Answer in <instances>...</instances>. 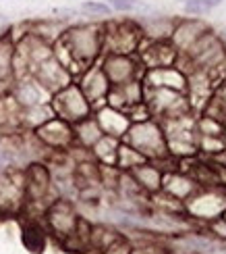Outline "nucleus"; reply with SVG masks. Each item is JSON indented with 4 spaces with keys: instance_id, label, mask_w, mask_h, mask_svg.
Masks as SVG:
<instances>
[{
    "instance_id": "obj_15",
    "label": "nucleus",
    "mask_w": 226,
    "mask_h": 254,
    "mask_svg": "<svg viewBox=\"0 0 226 254\" xmlns=\"http://www.w3.org/2000/svg\"><path fill=\"white\" fill-rule=\"evenodd\" d=\"M106 104H110L114 109H121L125 113H131L137 107L145 104V86L141 79H133L123 86H112L108 92Z\"/></svg>"
},
{
    "instance_id": "obj_13",
    "label": "nucleus",
    "mask_w": 226,
    "mask_h": 254,
    "mask_svg": "<svg viewBox=\"0 0 226 254\" xmlns=\"http://www.w3.org/2000/svg\"><path fill=\"white\" fill-rule=\"evenodd\" d=\"M8 92H10V96H13V100L19 104V109H29V107H38V104H46L52 98V94L31 75L15 77V83L10 86Z\"/></svg>"
},
{
    "instance_id": "obj_10",
    "label": "nucleus",
    "mask_w": 226,
    "mask_h": 254,
    "mask_svg": "<svg viewBox=\"0 0 226 254\" xmlns=\"http://www.w3.org/2000/svg\"><path fill=\"white\" fill-rule=\"evenodd\" d=\"M210 29L212 27L201 17H181V19H177L175 29H172V36L168 42L175 46L179 57H182V55H187Z\"/></svg>"
},
{
    "instance_id": "obj_20",
    "label": "nucleus",
    "mask_w": 226,
    "mask_h": 254,
    "mask_svg": "<svg viewBox=\"0 0 226 254\" xmlns=\"http://www.w3.org/2000/svg\"><path fill=\"white\" fill-rule=\"evenodd\" d=\"M199 190L197 182L193 179L189 173L181 171V169H172V171H166L164 175V186L162 192L170 198L179 200V202H185L189 196H193Z\"/></svg>"
},
{
    "instance_id": "obj_28",
    "label": "nucleus",
    "mask_w": 226,
    "mask_h": 254,
    "mask_svg": "<svg viewBox=\"0 0 226 254\" xmlns=\"http://www.w3.org/2000/svg\"><path fill=\"white\" fill-rule=\"evenodd\" d=\"M106 4L112 10H116V13H139V15L152 13V6H147L141 0H106Z\"/></svg>"
},
{
    "instance_id": "obj_9",
    "label": "nucleus",
    "mask_w": 226,
    "mask_h": 254,
    "mask_svg": "<svg viewBox=\"0 0 226 254\" xmlns=\"http://www.w3.org/2000/svg\"><path fill=\"white\" fill-rule=\"evenodd\" d=\"M36 135V140L46 148L48 152H69L75 146L73 137V125L60 117H52L46 123H42L38 129L31 131Z\"/></svg>"
},
{
    "instance_id": "obj_8",
    "label": "nucleus",
    "mask_w": 226,
    "mask_h": 254,
    "mask_svg": "<svg viewBox=\"0 0 226 254\" xmlns=\"http://www.w3.org/2000/svg\"><path fill=\"white\" fill-rule=\"evenodd\" d=\"M100 67L104 75L108 77L110 86H123L133 79H141L143 65L139 63L137 55H112V52H104L100 57Z\"/></svg>"
},
{
    "instance_id": "obj_31",
    "label": "nucleus",
    "mask_w": 226,
    "mask_h": 254,
    "mask_svg": "<svg viewBox=\"0 0 226 254\" xmlns=\"http://www.w3.org/2000/svg\"><path fill=\"white\" fill-rule=\"evenodd\" d=\"M166 246L162 244H156V242H147V244H141V246H131L129 254H162Z\"/></svg>"
},
{
    "instance_id": "obj_5",
    "label": "nucleus",
    "mask_w": 226,
    "mask_h": 254,
    "mask_svg": "<svg viewBox=\"0 0 226 254\" xmlns=\"http://www.w3.org/2000/svg\"><path fill=\"white\" fill-rule=\"evenodd\" d=\"M50 107L54 111L56 117L73 123H79L83 119H88L93 115V107L91 102L85 98V94L81 92V88L75 81H71L69 86H64L62 90L54 92L50 98Z\"/></svg>"
},
{
    "instance_id": "obj_6",
    "label": "nucleus",
    "mask_w": 226,
    "mask_h": 254,
    "mask_svg": "<svg viewBox=\"0 0 226 254\" xmlns=\"http://www.w3.org/2000/svg\"><path fill=\"white\" fill-rule=\"evenodd\" d=\"M143 34L135 19L110 21L104 25V52L112 55H137Z\"/></svg>"
},
{
    "instance_id": "obj_23",
    "label": "nucleus",
    "mask_w": 226,
    "mask_h": 254,
    "mask_svg": "<svg viewBox=\"0 0 226 254\" xmlns=\"http://www.w3.org/2000/svg\"><path fill=\"white\" fill-rule=\"evenodd\" d=\"M15 77V38L10 29L0 36V83H8Z\"/></svg>"
},
{
    "instance_id": "obj_1",
    "label": "nucleus",
    "mask_w": 226,
    "mask_h": 254,
    "mask_svg": "<svg viewBox=\"0 0 226 254\" xmlns=\"http://www.w3.org/2000/svg\"><path fill=\"white\" fill-rule=\"evenodd\" d=\"M104 55V25L77 23L64 29L62 38L54 44V57L73 75L98 63Z\"/></svg>"
},
{
    "instance_id": "obj_19",
    "label": "nucleus",
    "mask_w": 226,
    "mask_h": 254,
    "mask_svg": "<svg viewBox=\"0 0 226 254\" xmlns=\"http://www.w3.org/2000/svg\"><path fill=\"white\" fill-rule=\"evenodd\" d=\"M137 25L141 29L143 40L149 42H166L172 36L177 17H166V15H141L137 17Z\"/></svg>"
},
{
    "instance_id": "obj_16",
    "label": "nucleus",
    "mask_w": 226,
    "mask_h": 254,
    "mask_svg": "<svg viewBox=\"0 0 226 254\" xmlns=\"http://www.w3.org/2000/svg\"><path fill=\"white\" fill-rule=\"evenodd\" d=\"M141 81L145 88H170V90H179V92L187 90V73L179 65L145 69L141 75Z\"/></svg>"
},
{
    "instance_id": "obj_21",
    "label": "nucleus",
    "mask_w": 226,
    "mask_h": 254,
    "mask_svg": "<svg viewBox=\"0 0 226 254\" xmlns=\"http://www.w3.org/2000/svg\"><path fill=\"white\" fill-rule=\"evenodd\" d=\"M21 240H23V246L29 252L40 254V252H44V248H46L48 229H46V225H42L40 221L29 219V221L23 223V229H21Z\"/></svg>"
},
{
    "instance_id": "obj_12",
    "label": "nucleus",
    "mask_w": 226,
    "mask_h": 254,
    "mask_svg": "<svg viewBox=\"0 0 226 254\" xmlns=\"http://www.w3.org/2000/svg\"><path fill=\"white\" fill-rule=\"evenodd\" d=\"M29 75L36 77L50 94H54V92L62 90L64 86H69V83L73 81V77H75L54 55H52L50 59H46V61H42L40 65H36L34 69H31Z\"/></svg>"
},
{
    "instance_id": "obj_11",
    "label": "nucleus",
    "mask_w": 226,
    "mask_h": 254,
    "mask_svg": "<svg viewBox=\"0 0 226 254\" xmlns=\"http://www.w3.org/2000/svg\"><path fill=\"white\" fill-rule=\"evenodd\" d=\"M77 86L81 88V92L85 94V98L91 102L93 109L102 107L106 104V98H108V92H110V81L108 77L104 75V71L100 67V63H93V65L85 67L79 73V81Z\"/></svg>"
},
{
    "instance_id": "obj_22",
    "label": "nucleus",
    "mask_w": 226,
    "mask_h": 254,
    "mask_svg": "<svg viewBox=\"0 0 226 254\" xmlns=\"http://www.w3.org/2000/svg\"><path fill=\"white\" fill-rule=\"evenodd\" d=\"M104 133L100 129L98 121L91 115V117L83 119L79 123H73V137H75V146L77 148H85V150H90V148L100 140Z\"/></svg>"
},
{
    "instance_id": "obj_32",
    "label": "nucleus",
    "mask_w": 226,
    "mask_h": 254,
    "mask_svg": "<svg viewBox=\"0 0 226 254\" xmlns=\"http://www.w3.org/2000/svg\"><path fill=\"white\" fill-rule=\"evenodd\" d=\"M129 250H131V244H129L125 238H121V240H116L112 246L104 248L100 254H129Z\"/></svg>"
},
{
    "instance_id": "obj_29",
    "label": "nucleus",
    "mask_w": 226,
    "mask_h": 254,
    "mask_svg": "<svg viewBox=\"0 0 226 254\" xmlns=\"http://www.w3.org/2000/svg\"><path fill=\"white\" fill-rule=\"evenodd\" d=\"M79 13L85 17H93V19H106L112 15V8L106 2H100V0H85L79 6Z\"/></svg>"
},
{
    "instance_id": "obj_34",
    "label": "nucleus",
    "mask_w": 226,
    "mask_h": 254,
    "mask_svg": "<svg viewBox=\"0 0 226 254\" xmlns=\"http://www.w3.org/2000/svg\"><path fill=\"white\" fill-rule=\"evenodd\" d=\"M4 23H6V17H4V15H2V13H0V27H2V25H4Z\"/></svg>"
},
{
    "instance_id": "obj_35",
    "label": "nucleus",
    "mask_w": 226,
    "mask_h": 254,
    "mask_svg": "<svg viewBox=\"0 0 226 254\" xmlns=\"http://www.w3.org/2000/svg\"><path fill=\"white\" fill-rule=\"evenodd\" d=\"M220 254H224V252H220Z\"/></svg>"
},
{
    "instance_id": "obj_14",
    "label": "nucleus",
    "mask_w": 226,
    "mask_h": 254,
    "mask_svg": "<svg viewBox=\"0 0 226 254\" xmlns=\"http://www.w3.org/2000/svg\"><path fill=\"white\" fill-rule=\"evenodd\" d=\"M137 59L145 69H156V67H172L179 63V52L170 42H149L143 40L141 46L137 50Z\"/></svg>"
},
{
    "instance_id": "obj_24",
    "label": "nucleus",
    "mask_w": 226,
    "mask_h": 254,
    "mask_svg": "<svg viewBox=\"0 0 226 254\" xmlns=\"http://www.w3.org/2000/svg\"><path fill=\"white\" fill-rule=\"evenodd\" d=\"M118 146H121V140L112 135H102L98 142H95L90 148V154L91 158L98 165H106V167H114L116 165V152H118Z\"/></svg>"
},
{
    "instance_id": "obj_3",
    "label": "nucleus",
    "mask_w": 226,
    "mask_h": 254,
    "mask_svg": "<svg viewBox=\"0 0 226 254\" xmlns=\"http://www.w3.org/2000/svg\"><path fill=\"white\" fill-rule=\"evenodd\" d=\"M182 210L191 223L210 225L212 221L220 219L226 210V186L199 188L182 202Z\"/></svg>"
},
{
    "instance_id": "obj_27",
    "label": "nucleus",
    "mask_w": 226,
    "mask_h": 254,
    "mask_svg": "<svg viewBox=\"0 0 226 254\" xmlns=\"http://www.w3.org/2000/svg\"><path fill=\"white\" fill-rule=\"evenodd\" d=\"M145 161H147V158L143 154H139L133 146H129L127 142L121 140V146H118V152H116V165H114L118 171L129 173V171H133L135 167H139Z\"/></svg>"
},
{
    "instance_id": "obj_30",
    "label": "nucleus",
    "mask_w": 226,
    "mask_h": 254,
    "mask_svg": "<svg viewBox=\"0 0 226 254\" xmlns=\"http://www.w3.org/2000/svg\"><path fill=\"white\" fill-rule=\"evenodd\" d=\"M185 4V13L191 15V17H201V15H208L210 10L214 8L208 0H187Z\"/></svg>"
},
{
    "instance_id": "obj_17",
    "label": "nucleus",
    "mask_w": 226,
    "mask_h": 254,
    "mask_svg": "<svg viewBox=\"0 0 226 254\" xmlns=\"http://www.w3.org/2000/svg\"><path fill=\"white\" fill-rule=\"evenodd\" d=\"M93 117L98 121L102 133L118 137V140H123L127 129L133 123L131 117H129V113H125L121 109H114L110 104H102V107L93 109Z\"/></svg>"
},
{
    "instance_id": "obj_25",
    "label": "nucleus",
    "mask_w": 226,
    "mask_h": 254,
    "mask_svg": "<svg viewBox=\"0 0 226 254\" xmlns=\"http://www.w3.org/2000/svg\"><path fill=\"white\" fill-rule=\"evenodd\" d=\"M67 27H69L67 23H62V21L50 17V19L34 21L31 27H29V31H31V34H36L38 38H42L44 42H48V44L54 46L56 42L62 38V34H64V29H67Z\"/></svg>"
},
{
    "instance_id": "obj_7",
    "label": "nucleus",
    "mask_w": 226,
    "mask_h": 254,
    "mask_svg": "<svg viewBox=\"0 0 226 254\" xmlns=\"http://www.w3.org/2000/svg\"><path fill=\"white\" fill-rule=\"evenodd\" d=\"M79 219L81 217L77 213V208H75L73 200L62 198V196L52 200L44 208V225L48 229V234L58 238L60 242H64L75 234V229L79 225Z\"/></svg>"
},
{
    "instance_id": "obj_26",
    "label": "nucleus",
    "mask_w": 226,
    "mask_h": 254,
    "mask_svg": "<svg viewBox=\"0 0 226 254\" xmlns=\"http://www.w3.org/2000/svg\"><path fill=\"white\" fill-rule=\"evenodd\" d=\"M52 117H54V111H52L50 102L38 104V107H29V109H21V113H19V127H25V129L34 131V129H38L42 123H46Z\"/></svg>"
},
{
    "instance_id": "obj_18",
    "label": "nucleus",
    "mask_w": 226,
    "mask_h": 254,
    "mask_svg": "<svg viewBox=\"0 0 226 254\" xmlns=\"http://www.w3.org/2000/svg\"><path fill=\"white\" fill-rule=\"evenodd\" d=\"M129 173H131L135 184L139 186V190H141L145 196H156V194L162 192L166 171L158 161H145Z\"/></svg>"
},
{
    "instance_id": "obj_33",
    "label": "nucleus",
    "mask_w": 226,
    "mask_h": 254,
    "mask_svg": "<svg viewBox=\"0 0 226 254\" xmlns=\"http://www.w3.org/2000/svg\"><path fill=\"white\" fill-rule=\"evenodd\" d=\"M162 254H185V252H179V250H170V248H164Z\"/></svg>"
},
{
    "instance_id": "obj_4",
    "label": "nucleus",
    "mask_w": 226,
    "mask_h": 254,
    "mask_svg": "<svg viewBox=\"0 0 226 254\" xmlns=\"http://www.w3.org/2000/svg\"><path fill=\"white\" fill-rule=\"evenodd\" d=\"M145 109L149 117L158 121L185 117L193 113L187 94L170 88H145Z\"/></svg>"
},
{
    "instance_id": "obj_2",
    "label": "nucleus",
    "mask_w": 226,
    "mask_h": 254,
    "mask_svg": "<svg viewBox=\"0 0 226 254\" xmlns=\"http://www.w3.org/2000/svg\"><path fill=\"white\" fill-rule=\"evenodd\" d=\"M123 142L133 146L139 154H143L147 158V161H166L170 156L164 127L154 117L133 121L131 127L127 129Z\"/></svg>"
}]
</instances>
